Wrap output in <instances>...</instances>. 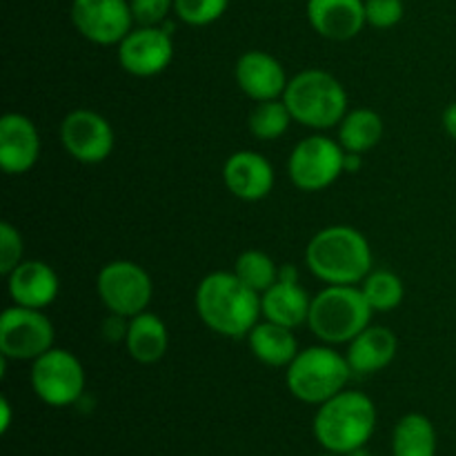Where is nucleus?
I'll use <instances>...</instances> for the list:
<instances>
[{"instance_id":"4","label":"nucleus","mask_w":456,"mask_h":456,"mask_svg":"<svg viewBox=\"0 0 456 456\" xmlns=\"http://www.w3.org/2000/svg\"><path fill=\"white\" fill-rule=\"evenodd\" d=\"M283 101L298 125L310 129L338 127L347 114V92L337 76L303 69L289 78Z\"/></svg>"},{"instance_id":"35","label":"nucleus","mask_w":456,"mask_h":456,"mask_svg":"<svg viewBox=\"0 0 456 456\" xmlns=\"http://www.w3.org/2000/svg\"><path fill=\"white\" fill-rule=\"evenodd\" d=\"M363 165V154H352V151H346V160H343V172L350 174L361 169Z\"/></svg>"},{"instance_id":"8","label":"nucleus","mask_w":456,"mask_h":456,"mask_svg":"<svg viewBox=\"0 0 456 456\" xmlns=\"http://www.w3.org/2000/svg\"><path fill=\"white\" fill-rule=\"evenodd\" d=\"M346 150L334 138L312 134L297 142L288 160L289 181L303 191L328 190L343 172Z\"/></svg>"},{"instance_id":"13","label":"nucleus","mask_w":456,"mask_h":456,"mask_svg":"<svg viewBox=\"0 0 456 456\" xmlns=\"http://www.w3.org/2000/svg\"><path fill=\"white\" fill-rule=\"evenodd\" d=\"M116 47L120 67L138 78H151L167 69L174 61V34L163 25L134 27Z\"/></svg>"},{"instance_id":"26","label":"nucleus","mask_w":456,"mask_h":456,"mask_svg":"<svg viewBox=\"0 0 456 456\" xmlns=\"http://www.w3.org/2000/svg\"><path fill=\"white\" fill-rule=\"evenodd\" d=\"M279 270L281 267H276L274 258H272L270 254L261 252V249H245V252L239 254V258H236L234 263V270L232 272H234L248 288L263 294L279 281Z\"/></svg>"},{"instance_id":"27","label":"nucleus","mask_w":456,"mask_h":456,"mask_svg":"<svg viewBox=\"0 0 456 456\" xmlns=\"http://www.w3.org/2000/svg\"><path fill=\"white\" fill-rule=\"evenodd\" d=\"M292 120L294 118L292 114H289L283 98H276V101L258 102L252 110V114H249L248 125L249 132H252L258 141H276V138H281L288 132Z\"/></svg>"},{"instance_id":"11","label":"nucleus","mask_w":456,"mask_h":456,"mask_svg":"<svg viewBox=\"0 0 456 456\" xmlns=\"http://www.w3.org/2000/svg\"><path fill=\"white\" fill-rule=\"evenodd\" d=\"M71 22L94 45H120L134 29L129 0H71Z\"/></svg>"},{"instance_id":"28","label":"nucleus","mask_w":456,"mask_h":456,"mask_svg":"<svg viewBox=\"0 0 456 456\" xmlns=\"http://www.w3.org/2000/svg\"><path fill=\"white\" fill-rule=\"evenodd\" d=\"M230 0H174V13L190 27H208L223 18Z\"/></svg>"},{"instance_id":"29","label":"nucleus","mask_w":456,"mask_h":456,"mask_svg":"<svg viewBox=\"0 0 456 456\" xmlns=\"http://www.w3.org/2000/svg\"><path fill=\"white\" fill-rule=\"evenodd\" d=\"M403 0H365V22L374 29H392L403 20Z\"/></svg>"},{"instance_id":"18","label":"nucleus","mask_w":456,"mask_h":456,"mask_svg":"<svg viewBox=\"0 0 456 456\" xmlns=\"http://www.w3.org/2000/svg\"><path fill=\"white\" fill-rule=\"evenodd\" d=\"M58 289H61L58 274L45 261H22L7 276V292L13 305L45 310L56 301Z\"/></svg>"},{"instance_id":"22","label":"nucleus","mask_w":456,"mask_h":456,"mask_svg":"<svg viewBox=\"0 0 456 456\" xmlns=\"http://www.w3.org/2000/svg\"><path fill=\"white\" fill-rule=\"evenodd\" d=\"M248 343L252 354L270 368H288L301 352L294 330L272 321H258L248 334Z\"/></svg>"},{"instance_id":"10","label":"nucleus","mask_w":456,"mask_h":456,"mask_svg":"<svg viewBox=\"0 0 456 456\" xmlns=\"http://www.w3.org/2000/svg\"><path fill=\"white\" fill-rule=\"evenodd\" d=\"M56 330L43 310L12 305L0 316V356L7 361H36L53 347Z\"/></svg>"},{"instance_id":"24","label":"nucleus","mask_w":456,"mask_h":456,"mask_svg":"<svg viewBox=\"0 0 456 456\" xmlns=\"http://www.w3.org/2000/svg\"><path fill=\"white\" fill-rule=\"evenodd\" d=\"M381 138L383 118L368 107L347 111L346 118L338 123V142L343 150L352 151V154H365V151L374 150Z\"/></svg>"},{"instance_id":"16","label":"nucleus","mask_w":456,"mask_h":456,"mask_svg":"<svg viewBox=\"0 0 456 456\" xmlns=\"http://www.w3.org/2000/svg\"><path fill=\"white\" fill-rule=\"evenodd\" d=\"M40 159V134L34 120L9 111L0 118V165L7 174H25Z\"/></svg>"},{"instance_id":"32","label":"nucleus","mask_w":456,"mask_h":456,"mask_svg":"<svg viewBox=\"0 0 456 456\" xmlns=\"http://www.w3.org/2000/svg\"><path fill=\"white\" fill-rule=\"evenodd\" d=\"M127 328H129V319H125V316H118V314H111L110 312V316L102 321V337L111 343L125 341V337H127Z\"/></svg>"},{"instance_id":"21","label":"nucleus","mask_w":456,"mask_h":456,"mask_svg":"<svg viewBox=\"0 0 456 456\" xmlns=\"http://www.w3.org/2000/svg\"><path fill=\"white\" fill-rule=\"evenodd\" d=\"M125 346H127L129 356L136 363L151 365L159 363L169 347V334L167 325L156 316L154 312H141V314L129 319L127 337H125Z\"/></svg>"},{"instance_id":"20","label":"nucleus","mask_w":456,"mask_h":456,"mask_svg":"<svg viewBox=\"0 0 456 456\" xmlns=\"http://www.w3.org/2000/svg\"><path fill=\"white\" fill-rule=\"evenodd\" d=\"M312 297L294 279H281L261 294V314L265 321L285 325L289 330L301 328L310 316Z\"/></svg>"},{"instance_id":"37","label":"nucleus","mask_w":456,"mask_h":456,"mask_svg":"<svg viewBox=\"0 0 456 456\" xmlns=\"http://www.w3.org/2000/svg\"><path fill=\"white\" fill-rule=\"evenodd\" d=\"M319 456H338V454H332V452H323V454H319Z\"/></svg>"},{"instance_id":"12","label":"nucleus","mask_w":456,"mask_h":456,"mask_svg":"<svg viewBox=\"0 0 456 456\" xmlns=\"http://www.w3.org/2000/svg\"><path fill=\"white\" fill-rule=\"evenodd\" d=\"M61 142L67 154L83 165H98L114 150L110 120L92 110H74L62 118Z\"/></svg>"},{"instance_id":"5","label":"nucleus","mask_w":456,"mask_h":456,"mask_svg":"<svg viewBox=\"0 0 456 456\" xmlns=\"http://www.w3.org/2000/svg\"><path fill=\"white\" fill-rule=\"evenodd\" d=\"M372 312L361 285H325L312 297L307 328L325 346H341L368 328Z\"/></svg>"},{"instance_id":"31","label":"nucleus","mask_w":456,"mask_h":456,"mask_svg":"<svg viewBox=\"0 0 456 456\" xmlns=\"http://www.w3.org/2000/svg\"><path fill=\"white\" fill-rule=\"evenodd\" d=\"M134 22L141 27H159L174 12V0H129Z\"/></svg>"},{"instance_id":"3","label":"nucleus","mask_w":456,"mask_h":456,"mask_svg":"<svg viewBox=\"0 0 456 456\" xmlns=\"http://www.w3.org/2000/svg\"><path fill=\"white\" fill-rule=\"evenodd\" d=\"M377 430V405L359 390H343L316 408L312 432L325 452L347 456L365 448Z\"/></svg>"},{"instance_id":"36","label":"nucleus","mask_w":456,"mask_h":456,"mask_svg":"<svg viewBox=\"0 0 456 456\" xmlns=\"http://www.w3.org/2000/svg\"><path fill=\"white\" fill-rule=\"evenodd\" d=\"M347 456H370V452L365 448H359V450H354V452H350Z\"/></svg>"},{"instance_id":"9","label":"nucleus","mask_w":456,"mask_h":456,"mask_svg":"<svg viewBox=\"0 0 456 456\" xmlns=\"http://www.w3.org/2000/svg\"><path fill=\"white\" fill-rule=\"evenodd\" d=\"M96 289L107 312L132 319L150 307L154 283L138 263L111 261L98 272Z\"/></svg>"},{"instance_id":"30","label":"nucleus","mask_w":456,"mask_h":456,"mask_svg":"<svg viewBox=\"0 0 456 456\" xmlns=\"http://www.w3.org/2000/svg\"><path fill=\"white\" fill-rule=\"evenodd\" d=\"M22 263V236L12 223H0V272L12 274Z\"/></svg>"},{"instance_id":"2","label":"nucleus","mask_w":456,"mask_h":456,"mask_svg":"<svg viewBox=\"0 0 456 456\" xmlns=\"http://www.w3.org/2000/svg\"><path fill=\"white\" fill-rule=\"evenodd\" d=\"M305 263L325 285H361L372 272V248L356 227L330 225L312 236Z\"/></svg>"},{"instance_id":"7","label":"nucleus","mask_w":456,"mask_h":456,"mask_svg":"<svg viewBox=\"0 0 456 456\" xmlns=\"http://www.w3.org/2000/svg\"><path fill=\"white\" fill-rule=\"evenodd\" d=\"M29 383L34 395L52 408H69L85 395V368L78 356L62 347H52L31 361Z\"/></svg>"},{"instance_id":"17","label":"nucleus","mask_w":456,"mask_h":456,"mask_svg":"<svg viewBox=\"0 0 456 456\" xmlns=\"http://www.w3.org/2000/svg\"><path fill=\"white\" fill-rule=\"evenodd\" d=\"M312 29L328 40H352L365 22V0H307Z\"/></svg>"},{"instance_id":"25","label":"nucleus","mask_w":456,"mask_h":456,"mask_svg":"<svg viewBox=\"0 0 456 456\" xmlns=\"http://www.w3.org/2000/svg\"><path fill=\"white\" fill-rule=\"evenodd\" d=\"M365 301L374 312H392L403 303L405 288L399 274L390 270H372L361 283Z\"/></svg>"},{"instance_id":"1","label":"nucleus","mask_w":456,"mask_h":456,"mask_svg":"<svg viewBox=\"0 0 456 456\" xmlns=\"http://www.w3.org/2000/svg\"><path fill=\"white\" fill-rule=\"evenodd\" d=\"M194 305L200 321L225 338H248L263 316L261 294L225 270L212 272L200 281Z\"/></svg>"},{"instance_id":"14","label":"nucleus","mask_w":456,"mask_h":456,"mask_svg":"<svg viewBox=\"0 0 456 456\" xmlns=\"http://www.w3.org/2000/svg\"><path fill=\"white\" fill-rule=\"evenodd\" d=\"M234 76L240 92L256 102L283 98L285 87L289 83L279 58L261 52V49H249V52L240 53L234 67Z\"/></svg>"},{"instance_id":"19","label":"nucleus","mask_w":456,"mask_h":456,"mask_svg":"<svg viewBox=\"0 0 456 456\" xmlns=\"http://www.w3.org/2000/svg\"><path fill=\"white\" fill-rule=\"evenodd\" d=\"M396 352H399V341H396V334L390 328H386V325H368L359 337L347 343L346 359L350 363L352 372L365 377V374L386 370L395 361Z\"/></svg>"},{"instance_id":"34","label":"nucleus","mask_w":456,"mask_h":456,"mask_svg":"<svg viewBox=\"0 0 456 456\" xmlns=\"http://www.w3.org/2000/svg\"><path fill=\"white\" fill-rule=\"evenodd\" d=\"M9 426H12V403L7 399H0V432L7 435Z\"/></svg>"},{"instance_id":"6","label":"nucleus","mask_w":456,"mask_h":456,"mask_svg":"<svg viewBox=\"0 0 456 456\" xmlns=\"http://www.w3.org/2000/svg\"><path fill=\"white\" fill-rule=\"evenodd\" d=\"M352 374L346 356L332 346H312L298 352L297 359L285 368V383L294 399L319 408L346 390Z\"/></svg>"},{"instance_id":"15","label":"nucleus","mask_w":456,"mask_h":456,"mask_svg":"<svg viewBox=\"0 0 456 456\" xmlns=\"http://www.w3.org/2000/svg\"><path fill=\"white\" fill-rule=\"evenodd\" d=\"M223 183L240 200H263L274 190V167L263 154L252 150L234 151L223 165Z\"/></svg>"},{"instance_id":"23","label":"nucleus","mask_w":456,"mask_h":456,"mask_svg":"<svg viewBox=\"0 0 456 456\" xmlns=\"http://www.w3.org/2000/svg\"><path fill=\"white\" fill-rule=\"evenodd\" d=\"M435 423L421 412H410L396 421L392 432V456H436Z\"/></svg>"},{"instance_id":"33","label":"nucleus","mask_w":456,"mask_h":456,"mask_svg":"<svg viewBox=\"0 0 456 456\" xmlns=\"http://www.w3.org/2000/svg\"><path fill=\"white\" fill-rule=\"evenodd\" d=\"M441 120H444L445 134H448L452 141H456V102H450V105L445 107Z\"/></svg>"}]
</instances>
